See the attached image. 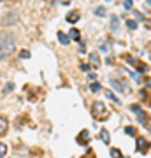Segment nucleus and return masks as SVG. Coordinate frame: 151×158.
Segmentation results:
<instances>
[{
    "instance_id": "1",
    "label": "nucleus",
    "mask_w": 151,
    "mask_h": 158,
    "mask_svg": "<svg viewBox=\"0 0 151 158\" xmlns=\"http://www.w3.org/2000/svg\"><path fill=\"white\" fill-rule=\"evenodd\" d=\"M14 35L12 34H2L0 35V58H7L14 53Z\"/></svg>"
},
{
    "instance_id": "2",
    "label": "nucleus",
    "mask_w": 151,
    "mask_h": 158,
    "mask_svg": "<svg viewBox=\"0 0 151 158\" xmlns=\"http://www.w3.org/2000/svg\"><path fill=\"white\" fill-rule=\"evenodd\" d=\"M18 21H19L18 11H9V12L4 14V18H2V25H4V27H11V25H16Z\"/></svg>"
},
{
    "instance_id": "3",
    "label": "nucleus",
    "mask_w": 151,
    "mask_h": 158,
    "mask_svg": "<svg viewBox=\"0 0 151 158\" xmlns=\"http://www.w3.org/2000/svg\"><path fill=\"white\" fill-rule=\"evenodd\" d=\"M92 112H93V116H95V118H102V114H104V116L107 114L105 105H104L102 102H95V104H93V109H92Z\"/></svg>"
},
{
    "instance_id": "4",
    "label": "nucleus",
    "mask_w": 151,
    "mask_h": 158,
    "mask_svg": "<svg viewBox=\"0 0 151 158\" xmlns=\"http://www.w3.org/2000/svg\"><path fill=\"white\" fill-rule=\"evenodd\" d=\"M77 142H79V144H88V142H90V132H88V130H83V132L79 133V137H77Z\"/></svg>"
},
{
    "instance_id": "5",
    "label": "nucleus",
    "mask_w": 151,
    "mask_h": 158,
    "mask_svg": "<svg viewBox=\"0 0 151 158\" xmlns=\"http://www.w3.org/2000/svg\"><path fill=\"white\" fill-rule=\"evenodd\" d=\"M148 148H149L148 141L142 139V137H139V139H137V149H139L141 153H148Z\"/></svg>"
},
{
    "instance_id": "6",
    "label": "nucleus",
    "mask_w": 151,
    "mask_h": 158,
    "mask_svg": "<svg viewBox=\"0 0 151 158\" xmlns=\"http://www.w3.org/2000/svg\"><path fill=\"white\" fill-rule=\"evenodd\" d=\"M7 127H9L7 120H5V118H0V135H4V133L7 132Z\"/></svg>"
},
{
    "instance_id": "7",
    "label": "nucleus",
    "mask_w": 151,
    "mask_h": 158,
    "mask_svg": "<svg viewBox=\"0 0 151 158\" xmlns=\"http://www.w3.org/2000/svg\"><path fill=\"white\" fill-rule=\"evenodd\" d=\"M58 40H60V42L63 44V46H67V44H69V40H70V39L67 37V34H63V32H60V34H58Z\"/></svg>"
},
{
    "instance_id": "8",
    "label": "nucleus",
    "mask_w": 151,
    "mask_h": 158,
    "mask_svg": "<svg viewBox=\"0 0 151 158\" xmlns=\"http://www.w3.org/2000/svg\"><path fill=\"white\" fill-rule=\"evenodd\" d=\"M100 139L105 142V144H109L111 142V137H109V132H107V130H102L100 132Z\"/></svg>"
},
{
    "instance_id": "9",
    "label": "nucleus",
    "mask_w": 151,
    "mask_h": 158,
    "mask_svg": "<svg viewBox=\"0 0 151 158\" xmlns=\"http://www.w3.org/2000/svg\"><path fill=\"white\" fill-rule=\"evenodd\" d=\"M104 93H105V97H107V98H111V100H113V102H116L118 105L121 104V100H120V98H116V95H114L113 92H109V90H107V92H104Z\"/></svg>"
},
{
    "instance_id": "10",
    "label": "nucleus",
    "mask_w": 151,
    "mask_h": 158,
    "mask_svg": "<svg viewBox=\"0 0 151 158\" xmlns=\"http://www.w3.org/2000/svg\"><path fill=\"white\" fill-rule=\"evenodd\" d=\"M67 37H69V39H74V40H79V30H77V28H72Z\"/></svg>"
},
{
    "instance_id": "11",
    "label": "nucleus",
    "mask_w": 151,
    "mask_h": 158,
    "mask_svg": "<svg viewBox=\"0 0 151 158\" xmlns=\"http://www.w3.org/2000/svg\"><path fill=\"white\" fill-rule=\"evenodd\" d=\"M118 27H120V19H118V16H113V19H111V30H118Z\"/></svg>"
},
{
    "instance_id": "12",
    "label": "nucleus",
    "mask_w": 151,
    "mask_h": 158,
    "mask_svg": "<svg viewBox=\"0 0 151 158\" xmlns=\"http://www.w3.org/2000/svg\"><path fill=\"white\" fill-rule=\"evenodd\" d=\"M126 27L130 28V30H135V28H137V21H134V19H128V21H126Z\"/></svg>"
},
{
    "instance_id": "13",
    "label": "nucleus",
    "mask_w": 151,
    "mask_h": 158,
    "mask_svg": "<svg viewBox=\"0 0 151 158\" xmlns=\"http://www.w3.org/2000/svg\"><path fill=\"white\" fill-rule=\"evenodd\" d=\"M77 18H79V14H76V12H69L67 14V21H77Z\"/></svg>"
},
{
    "instance_id": "14",
    "label": "nucleus",
    "mask_w": 151,
    "mask_h": 158,
    "mask_svg": "<svg viewBox=\"0 0 151 158\" xmlns=\"http://www.w3.org/2000/svg\"><path fill=\"white\" fill-rule=\"evenodd\" d=\"M111 156H113V158H121V151L114 148V149H111Z\"/></svg>"
},
{
    "instance_id": "15",
    "label": "nucleus",
    "mask_w": 151,
    "mask_h": 158,
    "mask_svg": "<svg viewBox=\"0 0 151 158\" xmlns=\"http://www.w3.org/2000/svg\"><path fill=\"white\" fill-rule=\"evenodd\" d=\"M111 84H113V88H116V90H120V92H123V90H125V88H123V86H121V84H120L118 81H114V79L111 81Z\"/></svg>"
},
{
    "instance_id": "16",
    "label": "nucleus",
    "mask_w": 151,
    "mask_h": 158,
    "mask_svg": "<svg viewBox=\"0 0 151 158\" xmlns=\"http://www.w3.org/2000/svg\"><path fill=\"white\" fill-rule=\"evenodd\" d=\"M95 14H97V16H105V9H104V7H97V9H95Z\"/></svg>"
},
{
    "instance_id": "17",
    "label": "nucleus",
    "mask_w": 151,
    "mask_h": 158,
    "mask_svg": "<svg viewBox=\"0 0 151 158\" xmlns=\"http://www.w3.org/2000/svg\"><path fill=\"white\" fill-rule=\"evenodd\" d=\"M123 5H125V9H128V11H130V9H132V5H134V2H132V0H125V2H123Z\"/></svg>"
},
{
    "instance_id": "18",
    "label": "nucleus",
    "mask_w": 151,
    "mask_h": 158,
    "mask_svg": "<svg viewBox=\"0 0 151 158\" xmlns=\"http://www.w3.org/2000/svg\"><path fill=\"white\" fill-rule=\"evenodd\" d=\"M5 153H7V146L0 144V156H5Z\"/></svg>"
},
{
    "instance_id": "19",
    "label": "nucleus",
    "mask_w": 151,
    "mask_h": 158,
    "mask_svg": "<svg viewBox=\"0 0 151 158\" xmlns=\"http://www.w3.org/2000/svg\"><path fill=\"white\" fill-rule=\"evenodd\" d=\"M125 132H126L128 135H135V128H134V127H126Z\"/></svg>"
},
{
    "instance_id": "20",
    "label": "nucleus",
    "mask_w": 151,
    "mask_h": 158,
    "mask_svg": "<svg viewBox=\"0 0 151 158\" xmlns=\"http://www.w3.org/2000/svg\"><path fill=\"white\" fill-rule=\"evenodd\" d=\"M19 56H21V58H23V60H27V58H30V53H28L27 49H23V51H21V53H19Z\"/></svg>"
},
{
    "instance_id": "21",
    "label": "nucleus",
    "mask_w": 151,
    "mask_h": 158,
    "mask_svg": "<svg viewBox=\"0 0 151 158\" xmlns=\"http://www.w3.org/2000/svg\"><path fill=\"white\" fill-rule=\"evenodd\" d=\"M100 88H102V86H100L98 83H93V84H92V92H98Z\"/></svg>"
},
{
    "instance_id": "22",
    "label": "nucleus",
    "mask_w": 151,
    "mask_h": 158,
    "mask_svg": "<svg viewBox=\"0 0 151 158\" xmlns=\"http://www.w3.org/2000/svg\"><path fill=\"white\" fill-rule=\"evenodd\" d=\"M90 58H92V62H93V63H98V56H97L95 53H92V55H90Z\"/></svg>"
},
{
    "instance_id": "23",
    "label": "nucleus",
    "mask_w": 151,
    "mask_h": 158,
    "mask_svg": "<svg viewBox=\"0 0 151 158\" xmlns=\"http://www.w3.org/2000/svg\"><path fill=\"white\" fill-rule=\"evenodd\" d=\"M130 109H132L134 112H141V105H137V104H134V105H132Z\"/></svg>"
},
{
    "instance_id": "24",
    "label": "nucleus",
    "mask_w": 151,
    "mask_h": 158,
    "mask_svg": "<svg viewBox=\"0 0 151 158\" xmlns=\"http://www.w3.org/2000/svg\"><path fill=\"white\" fill-rule=\"evenodd\" d=\"M81 70H90V65H86V63H81Z\"/></svg>"
},
{
    "instance_id": "25",
    "label": "nucleus",
    "mask_w": 151,
    "mask_h": 158,
    "mask_svg": "<svg viewBox=\"0 0 151 158\" xmlns=\"http://www.w3.org/2000/svg\"><path fill=\"white\" fill-rule=\"evenodd\" d=\"M5 88H7V90H12V88H14V84H12V83H7V86H5Z\"/></svg>"
},
{
    "instance_id": "26",
    "label": "nucleus",
    "mask_w": 151,
    "mask_h": 158,
    "mask_svg": "<svg viewBox=\"0 0 151 158\" xmlns=\"http://www.w3.org/2000/svg\"><path fill=\"white\" fill-rule=\"evenodd\" d=\"M0 2H2V0H0Z\"/></svg>"
}]
</instances>
